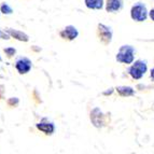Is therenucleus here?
I'll list each match as a JSON object with an SVG mask.
<instances>
[{
    "mask_svg": "<svg viewBox=\"0 0 154 154\" xmlns=\"http://www.w3.org/2000/svg\"><path fill=\"white\" fill-rule=\"evenodd\" d=\"M135 53H136V50L134 46L122 45L116 56V62L126 65L133 64L134 59H135Z\"/></svg>",
    "mask_w": 154,
    "mask_h": 154,
    "instance_id": "f257e3e1",
    "label": "nucleus"
},
{
    "mask_svg": "<svg viewBox=\"0 0 154 154\" xmlns=\"http://www.w3.org/2000/svg\"><path fill=\"white\" fill-rule=\"evenodd\" d=\"M148 70V65H146V60L143 59H139L137 62H135L131 67L128 68V73L131 77L135 80H140L144 75V73Z\"/></svg>",
    "mask_w": 154,
    "mask_h": 154,
    "instance_id": "f03ea898",
    "label": "nucleus"
},
{
    "mask_svg": "<svg viewBox=\"0 0 154 154\" xmlns=\"http://www.w3.org/2000/svg\"><path fill=\"white\" fill-rule=\"evenodd\" d=\"M131 17L135 22H143L148 17V9L142 2H137L131 7Z\"/></svg>",
    "mask_w": 154,
    "mask_h": 154,
    "instance_id": "7ed1b4c3",
    "label": "nucleus"
},
{
    "mask_svg": "<svg viewBox=\"0 0 154 154\" xmlns=\"http://www.w3.org/2000/svg\"><path fill=\"white\" fill-rule=\"evenodd\" d=\"M98 36L103 44H109L112 41V29L105 24H98Z\"/></svg>",
    "mask_w": 154,
    "mask_h": 154,
    "instance_id": "20e7f679",
    "label": "nucleus"
},
{
    "mask_svg": "<svg viewBox=\"0 0 154 154\" xmlns=\"http://www.w3.org/2000/svg\"><path fill=\"white\" fill-rule=\"evenodd\" d=\"M91 122L93 123V125L97 127V128H100V127H103L106 125L105 122V116L103 113L101 112L99 108H94L92 111H91Z\"/></svg>",
    "mask_w": 154,
    "mask_h": 154,
    "instance_id": "39448f33",
    "label": "nucleus"
},
{
    "mask_svg": "<svg viewBox=\"0 0 154 154\" xmlns=\"http://www.w3.org/2000/svg\"><path fill=\"white\" fill-rule=\"evenodd\" d=\"M31 60L27 57H20L16 59L15 62V68L18 71L20 75H26L28 73L31 69Z\"/></svg>",
    "mask_w": 154,
    "mask_h": 154,
    "instance_id": "423d86ee",
    "label": "nucleus"
},
{
    "mask_svg": "<svg viewBox=\"0 0 154 154\" xmlns=\"http://www.w3.org/2000/svg\"><path fill=\"white\" fill-rule=\"evenodd\" d=\"M36 127L39 129V131H41L42 133H44L45 135H53L55 131V125L54 123H52V122H49L46 119H43L41 122H39V123L36 124Z\"/></svg>",
    "mask_w": 154,
    "mask_h": 154,
    "instance_id": "0eeeda50",
    "label": "nucleus"
},
{
    "mask_svg": "<svg viewBox=\"0 0 154 154\" xmlns=\"http://www.w3.org/2000/svg\"><path fill=\"white\" fill-rule=\"evenodd\" d=\"M59 36L62 37L63 39H67V40H69V41H72V40H75L78 36H79V31L78 29L75 28V26L69 25L65 27L60 32H59Z\"/></svg>",
    "mask_w": 154,
    "mask_h": 154,
    "instance_id": "6e6552de",
    "label": "nucleus"
},
{
    "mask_svg": "<svg viewBox=\"0 0 154 154\" xmlns=\"http://www.w3.org/2000/svg\"><path fill=\"white\" fill-rule=\"evenodd\" d=\"M123 8V0H108L106 10L109 13H116Z\"/></svg>",
    "mask_w": 154,
    "mask_h": 154,
    "instance_id": "1a4fd4ad",
    "label": "nucleus"
},
{
    "mask_svg": "<svg viewBox=\"0 0 154 154\" xmlns=\"http://www.w3.org/2000/svg\"><path fill=\"white\" fill-rule=\"evenodd\" d=\"M5 31H8L9 35H10L12 38L16 39L18 41H23V42H27L29 40V37L26 35L25 32L23 31H20V30H16V29H7Z\"/></svg>",
    "mask_w": 154,
    "mask_h": 154,
    "instance_id": "9d476101",
    "label": "nucleus"
},
{
    "mask_svg": "<svg viewBox=\"0 0 154 154\" xmlns=\"http://www.w3.org/2000/svg\"><path fill=\"white\" fill-rule=\"evenodd\" d=\"M84 3L91 10H101L103 8V0H84Z\"/></svg>",
    "mask_w": 154,
    "mask_h": 154,
    "instance_id": "9b49d317",
    "label": "nucleus"
},
{
    "mask_svg": "<svg viewBox=\"0 0 154 154\" xmlns=\"http://www.w3.org/2000/svg\"><path fill=\"white\" fill-rule=\"evenodd\" d=\"M116 92L122 97H129V96L135 95V90L133 88H131V86H118Z\"/></svg>",
    "mask_w": 154,
    "mask_h": 154,
    "instance_id": "f8f14e48",
    "label": "nucleus"
},
{
    "mask_svg": "<svg viewBox=\"0 0 154 154\" xmlns=\"http://www.w3.org/2000/svg\"><path fill=\"white\" fill-rule=\"evenodd\" d=\"M0 11H1V13L5 14V15H10V14H12L13 13V9L11 8L8 3H5V2H3L2 5H1V7H0Z\"/></svg>",
    "mask_w": 154,
    "mask_h": 154,
    "instance_id": "ddd939ff",
    "label": "nucleus"
},
{
    "mask_svg": "<svg viewBox=\"0 0 154 154\" xmlns=\"http://www.w3.org/2000/svg\"><path fill=\"white\" fill-rule=\"evenodd\" d=\"M3 51H5V53L8 55L9 57H12L13 55H15V53H16V50L14 49V48H5Z\"/></svg>",
    "mask_w": 154,
    "mask_h": 154,
    "instance_id": "4468645a",
    "label": "nucleus"
},
{
    "mask_svg": "<svg viewBox=\"0 0 154 154\" xmlns=\"http://www.w3.org/2000/svg\"><path fill=\"white\" fill-rule=\"evenodd\" d=\"M18 103H20V99L16 97L14 98H10V99L8 100V105L9 106H12V107H14V106L18 105Z\"/></svg>",
    "mask_w": 154,
    "mask_h": 154,
    "instance_id": "2eb2a0df",
    "label": "nucleus"
},
{
    "mask_svg": "<svg viewBox=\"0 0 154 154\" xmlns=\"http://www.w3.org/2000/svg\"><path fill=\"white\" fill-rule=\"evenodd\" d=\"M0 38L5 39V40H9L11 38V36L9 35L8 31H1L0 30Z\"/></svg>",
    "mask_w": 154,
    "mask_h": 154,
    "instance_id": "dca6fc26",
    "label": "nucleus"
},
{
    "mask_svg": "<svg viewBox=\"0 0 154 154\" xmlns=\"http://www.w3.org/2000/svg\"><path fill=\"white\" fill-rule=\"evenodd\" d=\"M149 15H150V17H151V20L154 22V9H152L151 11L149 12Z\"/></svg>",
    "mask_w": 154,
    "mask_h": 154,
    "instance_id": "f3484780",
    "label": "nucleus"
},
{
    "mask_svg": "<svg viewBox=\"0 0 154 154\" xmlns=\"http://www.w3.org/2000/svg\"><path fill=\"white\" fill-rule=\"evenodd\" d=\"M150 78H151V80L154 82V68H152L151 69V72H150Z\"/></svg>",
    "mask_w": 154,
    "mask_h": 154,
    "instance_id": "a211bd4d",
    "label": "nucleus"
},
{
    "mask_svg": "<svg viewBox=\"0 0 154 154\" xmlns=\"http://www.w3.org/2000/svg\"><path fill=\"white\" fill-rule=\"evenodd\" d=\"M113 93V90L112 88H110V91H106V92H103V95H111V94H112Z\"/></svg>",
    "mask_w": 154,
    "mask_h": 154,
    "instance_id": "6ab92c4d",
    "label": "nucleus"
},
{
    "mask_svg": "<svg viewBox=\"0 0 154 154\" xmlns=\"http://www.w3.org/2000/svg\"><path fill=\"white\" fill-rule=\"evenodd\" d=\"M0 60H1V57H0Z\"/></svg>",
    "mask_w": 154,
    "mask_h": 154,
    "instance_id": "aec40b11",
    "label": "nucleus"
},
{
    "mask_svg": "<svg viewBox=\"0 0 154 154\" xmlns=\"http://www.w3.org/2000/svg\"><path fill=\"white\" fill-rule=\"evenodd\" d=\"M0 14H1V11H0Z\"/></svg>",
    "mask_w": 154,
    "mask_h": 154,
    "instance_id": "412c9836",
    "label": "nucleus"
}]
</instances>
